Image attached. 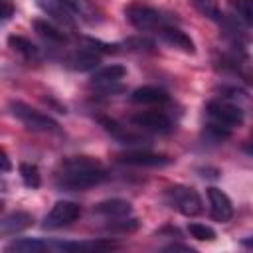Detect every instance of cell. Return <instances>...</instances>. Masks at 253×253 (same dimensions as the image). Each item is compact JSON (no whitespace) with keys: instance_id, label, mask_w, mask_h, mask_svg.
I'll list each match as a JSON object with an SVG mask.
<instances>
[{"instance_id":"6da1fadb","label":"cell","mask_w":253,"mask_h":253,"mask_svg":"<svg viewBox=\"0 0 253 253\" xmlns=\"http://www.w3.org/2000/svg\"><path fill=\"white\" fill-rule=\"evenodd\" d=\"M107 172L101 166L99 160L91 156H69L61 162L59 172L55 176V186L61 190H87L93 186H99L107 180Z\"/></svg>"},{"instance_id":"7a4b0ae2","label":"cell","mask_w":253,"mask_h":253,"mask_svg":"<svg viewBox=\"0 0 253 253\" xmlns=\"http://www.w3.org/2000/svg\"><path fill=\"white\" fill-rule=\"evenodd\" d=\"M10 113L30 130H38V132H57L59 130V123L53 117L30 107L24 101H10Z\"/></svg>"},{"instance_id":"3957f363","label":"cell","mask_w":253,"mask_h":253,"mask_svg":"<svg viewBox=\"0 0 253 253\" xmlns=\"http://www.w3.org/2000/svg\"><path fill=\"white\" fill-rule=\"evenodd\" d=\"M164 198H166V204L170 208H174L176 211H180L188 217H194V215L202 213V210H204L200 194L194 188H188V186H182V184L170 186L164 192Z\"/></svg>"},{"instance_id":"277c9868","label":"cell","mask_w":253,"mask_h":253,"mask_svg":"<svg viewBox=\"0 0 253 253\" xmlns=\"http://www.w3.org/2000/svg\"><path fill=\"white\" fill-rule=\"evenodd\" d=\"M126 20L140 32H160L164 26L170 24L168 16H164L162 12L146 6V4H130L125 10Z\"/></svg>"},{"instance_id":"5b68a950","label":"cell","mask_w":253,"mask_h":253,"mask_svg":"<svg viewBox=\"0 0 253 253\" xmlns=\"http://www.w3.org/2000/svg\"><path fill=\"white\" fill-rule=\"evenodd\" d=\"M81 215V206L71 200H59L43 217V229H59L73 223Z\"/></svg>"},{"instance_id":"8992f818","label":"cell","mask_w":253,"mask_h":253,"mask_svg":"<svg viewBox=\"0 0 253 253\" xmlns=\"http://www.w3.org/2000/svg\"><path fill=\"white\" fill-rule=\"evenodd\" d=\"M206 111H208V115L211 117L213 123L223 125V126H227V128H231V126H241V125H243V119H245L241 107H237V105H233V103H227V101H219V99L210 101V103L206 105Z\"/></svg>"},{"instance_id":"52a82bcc","label":"cell","mask_w":253,"mask_h":253,"mask_svg":"<svg viewBox=\"0 0 253 253\" xmlns=\"http://www.w3.org/2000/svg\"><path fill=\"white\" fill-rule=\"evenodd\" d=\"M130 123L142 130L158 132V134H166L174 128V123L170 121V117L160 111H140L138 115L130 117Z\"/></svg>"},{"instance_id":"ba28073f","label":"cell","mask_w":253,"mask_h":253,"mask_svg":"<svg viewBox=\"0 0 253 253\" xmlns=\"http://www.w3.org/2000/svg\"><path fill=\"white\" fill-rule=\"evenodd\" d=\"M206 194H208L211 217H213L215 221H221V223L229 221V219L233 217V204H231L229 196H227L223 190L215 188V186H210Z\"/></svg>"},{"instance_id":"9c48e42d","label":"cell","mask_w":253,"mask_h":253,"mask_svg":"<svg viewBox=\"0 0 253 253\" xmlns=\"http://www.w3.org/2000/svg\"><path fill=\"white\" fill-rule=\"evenodd\" d=\"M117 160L121 164H130V166H166L172 162V158H168L166 154H156L150 150H126L121 152L117 156Z\"/></svg>"},{"instance_id":"30bf717a","label":"cell","mask_w":253,"mask_h":253,"mask_svg":"<svg viewBox=\"0 0 253 253\" xmlns=\"http://www.w3.org/2000/svg\"><path fill=\"white\" fill-rule=\"evenodd\" d=\"M126 75V69L119 63H113V65H107V67H101L97 71H93L91 75V85L93 87H101V89H111L113 85H117L123 77Z\"/></svg>"},{"instance_id":"8fae6325","label":"cell","mask_w":253,"mask_h":253,"mask_svg":"<svg viewBox=\"0 0 253 253\" xmlns=\"http://www.w3.org/2000/svg\"><path fill=\"white\" fill-rule=\"evenodd\" d=\"M97 121L101 123V126H103L113 138H117V140L123 142V144H140V142H142V136H140V134L132 132L130 128H126V126L121 125V123H117L115 119H109V117H97Z\"/></svg>"},{"instance_id":"7c38bea8","label":"cell","mask_w":253,"mask_h":253,"mask_svg":"<svg viewBox=\"0 0 253 253\" xmlns=\"http://www.w3.org/2000/svg\"><path fill=\"white\" fill-rule=\"evenodd\" d=\"M99 63H101V55L91 47H81L67 57V65L75 71H95Z\"/></svg>"},{"instance_id":"4fadbf2b","label":"cell","mask_w":253,"mask_h":253,"mask_svg":"<svg viewBox=\"0 0 253 253\" xmlns=\"http://www.w3.org/2000/svg\"><path fill=\"white\" fill-rule=\"evenodd\" d=\"M38 4H40V8H42L47 16H51V18L57 20L59 24H63V26H67V28H71V26L75 24V14L71 12V8H69L63 0H40Z\"/></svg>"},{"instance_id":"5bb4252c","label":"cell","mask_w":253,"mask_h":253,"mask_svg":"<svg viewBox=\"0 0 253 253\" xmlns=\"http://www.w3.org/2000/svg\"><path fill=\"white\" fill-rule=\"evenodd\" d=\"M158 34L162 36V40H164L166 43H170V45H174V47L182 49L184 53H194V51H196V45H194L192 38H190L186 32H182L180 28H176L174 24L164 26Z\"/></svg>"},{"instance_id":"9a60e30c","label":"cell","mask_w":253,"mask_h":253,"mask_svg":"<svg viewBox=\"0 0 253 253\" xmlns=\"http://www.w3.org/2000/svg\"><path fill=\"white\" fill-rule=\"evenodd\" d=\"M130 101L132 103H138V105L166 103L168 101V93L162 91V89H158V87H152V85H142V87H136L130 93Z\"/></svg>"},{"instance_id":"2e32d148","label":"cell","mask_w":253,"mask_h":253,"mask_svg":"<svg viewBox=\"0 0 253 253\" xmlns=\"http://www.w3.org/2000/svg\"><path fill=\"white\" fill-rule=\"evenodd\" d=\"M97 213L105 215V217H126L132 210L130 202L126 200H121V198H113V200H105V202H99L95 208H93Z\"/></svg>"},{"instance_id":"e0dca14e","label":"cell","mask_w":253,"mask_h":253,"mask_svg":"<svg viewBox=\"0 0 253 253\" xmlns=\"http://www.w3.org/2000/svg\"><path fill=\"white\" fill-rule=\"evenodd\" d=\"M32 26H34V30H36L43 40H47V42H51V43H67V40H69L65 32H61L57 26H53V24L47 22V20H34Z\"/></svg>"},{"instance_id":"ac0fdd59","label":"cell","mask_w":253,"mask_h":253,"mask_svg":"<svg viewBox=\"0 0 253 253\" xmlns=\"http://www.w3.org/2000/svg\"><path fill=\"white\" fill-rule=\"evenodd\" d=\"M28 225H32V215L26 211H16L0 221V233H18Z\"/></svg>"},{"instance_id":"d6986e66","label":"cell","mask_w":253,"mask_h":253,"mask_svg":"<svg viewBox=\"0 0 253 253\" xmlns=\"http://www.w3.org/2000/svg\"><path fill=\"white\" fill-rule=\"evenodd\" d=\"M43 249H49L47 241L34 239V237H20L6 245V251H18V253H38Z\"/></svg>"},{"instance_id":"ffe728a7","label":"cell","mask_w":253,"mask_h":253,"mask_svg":"<svg viewBox=\"0 0 253 253\" xmlns=\"http://www.w3.org/2000/svg\"><path fill=\"white\" fill-rule=\"evenodd\" d=\"M8 45H10L14 51L22 53L26 59H36V57L40 55L38 45H36L32 40L24 38V36H10V38H8Z\"/></svg>"},{"instance_id":"44dd1931","label":"cell","mask_w":253,"mask_h":253,"mask_svg":"<svg viewBox=\"0 0 253 253\" xmlns=\"http://www.w3.org/2000/svg\"><path fill=\"white\" fill-rule=\"evenodd\" d=\"M20 176H22V182H24L28 188H32V190L40 188V184H42V176H40V170H38L36 164L22 162V164H20Z\"/></svg>"},{"instance_id":"7402d4cb","label":"cell","mask_w":253,"mask_h":253,"mask_svg":"<svg viewBox=\"0 0 253 253\" xmlns=\"http://www.w3.org/2000/svg\"><path fill=\"white\" fill-rule=\"evenodd\" d=\"M188 233H190L194 239H198V241H213V239H215V231H213L210 225L198 223V221L188 223Z\"/></svg>"},{"instance_id":"603a6c76","label":"cell","mask_w":253,"mask_h":253,"mask_svg":"<svg viewBox=\"0 0 253 253\" xmlns=\"http://www.w3.org/2000/svg\"><path fill=\"white\" fill-rule=\"evenodd\" d=\"M63 2L71 8V12L75 16H81L85 20H91L93 14H95V8H93L91 0H63Z\"/></svg>"},{"instance_id":"cb8c5ba5","label":"cell","mask_w":253,"mask_h":253,"mask_svg":"<svg viewBox=\"0 0 253 253\" xmlns=\"http://www.w3.org/2000/svg\"><path fill=\"white\" fill-rule=\"evenodd\" d=\"M233 6H235L237 16H239L247 26L253 24V0H235Z\"/></svg>"},{"instance_id":"d4e9b609","label":"cell","mask_w":253,"mask_h":253,"mask_svg":"<svg viewBox=\"0 0 253 253\" xmlns=\"http://www.w3.org/2000/svg\"><path fill=\"white\" fill-rule=\"evenodd\" d=\"M14 16V6L6 0H0V22H6Z\"/></svg>"},{"instance_id":"484cf974","label":"cell","mask_w":253,"mask_h":253,"mask_svg":"<svg viewBox=\"0 0 253 253\" xmlns=\"http://www.w3.org/2000/svg\"><path fill=\"white\" fill-rule=\"evenodd\" d=\"M12 170V162H10V156L6 154V150L0 146V172H10Z\"/></svg>"},{"instance_id":"4316f807","label":"cell","mask_w":253,"mask_h":253,"mask_svg":"<svg viewBox=\"0 0 253 253\" xmlns=\"http://www.w3.org/2000/svg\"><path fill=\"white\" fill-rule=\"evenodd\" d=\"M164 251H186V253H194V247H190V245H180V243H172V245H166Z\"/></svg>"},{"instance_id":"83f0119b","label":"cell","mask_w":253,"mask_h":253,"mask_svg":"<svg viewBox=\"0 0 253 253\" xmlns=\"http://www.w3.org/2000/svg\"><path fill=\"white\" fill-rule=\"evenodd\" d=\"M2 210H4V200L0 198V211H2Z\"/></svg>"}]
</instances>
